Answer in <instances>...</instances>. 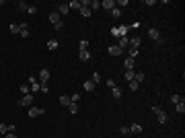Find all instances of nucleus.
I'll list each match as a JSON object with an SVG mask.
<instances>
[{
    "mask_svg": "<svg viewBox=\"0 0 185 138\" xmlns=\"http://www.w3.org/2000/svg\"><path fill=\"white\" fill-rule=\"evenodd\" d=\"M43 115V107H31L29 109V118H39Z\"/></svg>",
    "mask_w": 185,
    "mask_h": 138,
    "instance_id": "f257e3e1",
    "label": "nucleus"
},
{
    "mask_svg": "<svg viewBox=\"0 0 185 138\" xmlns=\"http://www.w3.org/2000/svg\"><path fill=\"white\" fill-rule=\"evenodd\" d=\"M101 8H105V10L111 12V10L115 8V2H113V0H103V2H101Z\"/></svg>",
    "mask_w": 185,
    "mask_h": 138,
    "instance_id": "f03ea898",
    "label": "nucleus"
},
{
    "mask_svg": "<svg viewBox=\"0 0 185 138\" xmlns=\"http://www.w3.org/2000/svg\"><path fill=\"white\" fill-rule=\"evenodd\" d=\"M148 37H150V39H154V41H163V39H160V31H158V29H150V31H148Z\"/></svg>",
    "mask_w": 185,
    "mask_h": 138,
    "instance_id": "7ed1b4c3",
    "label": "nucleus"
},
{
    "mask_svg": "<svg viewBox=\"0 0 185 138\" xmlns=\"http://www.w3.org/2000/svg\"><path fill=\"white\" fill-rule=\"evenodd\" d=\"M19 105H33V95H23V99L19 101Z\"/></svg>",
    "mask_w": 185,
    "mask_h": 138,
    "instance_id": "20e7f679",
    "label": "nucleus"
},
{
    "mask_svg": "<svg viewBox=\"0 0 185 138\" xmlns=\"http://www.w3.org/2000/svg\"><path fill=\"white\" fill-rule=\"evenodd\" d=\"M156 122H158V124H165V122H169V115H167V113L160 109V111L156 113Z\"/></svg>",
    "mask_w": 185,
    "mask_h": 138,
    "instance_id": "39448f33",
    "label": "nucleus"
},
{
    "mask_svg": "<svg viewBox=\"0 0 185 138\" xmlns=\"http://www.w3.org/2000/svg\"><path fill=\"white\" fill-rule=\"evenodd\" d=\"M109 54H111V56H121L124 49H121L119 46H109Z\"/></svg>",
    "mask_w": 185,
    "mask_h": 138,
    "instance_id": "423d86ee",
    "label": "nucleus"
},
{
    "mask_svg": "<svg viewBox=\"0 0 185 138\" xmlns=\"http://www.w3.org/2000/svg\"><path fill=\"white\" fill-rule=\"evenodd\" d=\"M43 81H49V70H47V68H41V70H39V83H43Z\"/></svg>",
    "mask_w": 185,
    "mask_h": 138,
    "instance_id": "0eeeda50",
    "label": "nucleus"
},
{
    "mask_svg": "<svg viewBox=\"0 0 185 138\" xmlns=\"http://www.w3.org/2000/svg\"><path fill=\"white\" fill-rule=\"evenodd\" d=\"M56 12H58V15H68V12H70V8H68V4H58Z\"/></svg>",
    "mask_w": 185,
    "mask_h": 138,
    "instance_id": "6e6552de",
    "label": "nucleus"
},
{
    "mask_svg": "<svg viewBox=\"0 0 185 138\" xmlns=\"http://www.w3.org/2000/svg\"><path fill=\"white\" fill-rule=\"evenodd\" d=\"M117 46L121 47V49H128V47H130V37H128V35H126V37H121Z\"/></svg>",
    "mask_w": 185,
    "mask_h": 138,
    "instance_id": "1a4fd4ad",
    "label": "nucleus"
},
{
    "mask_svg": "<svg viewBox=\"0 0 185 138\" xmlns=\"http://www.w3.org/2000/svg\"><path fill=\"white\" fill-rule=\"evenodd\" d=\"M80 15H82L85 19H89V17H91V15H92V10H91V8H89V6H80Z\"/></svg>",
    "mask_w": 185,
    "mask_h": 138,
    "instance_id": "9d476101",
    "label": "nucleus"
},
{
    "mask_svg": "<svg viewBox=\"0 0 185 138\" xmlns=\"http://www.w3.org/2000/svg\"><path fill=\"white\" fill-rule=\"evenodd\" d=\"M140 44H142V37H132V39H130V47H136V49H138Z\"/></svg>",
    "mask_w": 185,
    "mask_h": 138,
    "instance_id": "9b49d317",
    "label": "nucleus"
},
{
    "mask_svg": "<svg viewBox=\"0 0 185 138\" xmlns=\"http://www.w3.org/2000/svg\"><path fill=\"white\" fill-rule=\"evenodd\" d=\"M130 134H142V126H140V124H132Z\"/></svg>",
    "mask_w": 185,
    "mask_h": 138,
    "instance_id": "f8f14e48",
    "label": "nucleus"
},
{
    "mask_svg": "<svg viewBox=\"0 0 185 138\" xmlns=\"http://www.w3.org/2000/svg\"><path fill=\"white\" fill-rule=\"evenodd\" d=\"M82 87H85V91H95V87H97V85H95V83H92V81H85V85H82Z\"/></svg>",
    "mask_w": 185,
    "mask_h": 138,
    "instance_id": "ddd939ff",
    "label": "nucleus"
},
{
    "mask_svg": "<svg viewBox=\"0 0 185 138\" xmlns=\"http://www.w3.org/2000/svg\"><path fill=\"white\" fill-rule=\"evenodd\" d=\"M49 21H51L53 25H58V23H60V15H58L56 10H53V12H49Z\"/></svg>",
    "mask_w": 185,
    "mask_h": 138,
    "instance_id": "4468645a",
    "label": "nucleus"
},
{
    "mask_svg": "<svg viewBox=\"0 0 185 138\" xmlns=\"http://www.w3.org/2000/svg\"><path fill=\"white\" fill-rule=\"evenodd\" d=\"M124 66H126V70H134V60L132 58H126L124 60Z\"/></svg>",
    "mask_w": 185,
    "mask_h": 138,
    "instance_id": "2eb2a0df",
    "label": "nucleus"
},
{
    "mask_svg": "<svg viewBox=\"0 0 185 138\" xmlns=\"http://www.w3.org/2000/svg\"><path fill=\"white\" fill-rule=\"evenodd\" d=\"M70 103H72V101H70V97H68V95H62V97H60V105H64V107H68Z\"/></svg>",
    "mask_w": 185,
    "mask_h": 138,
    "instance_id": "dca6fc26",
    "label": "nucleus"
},
{
    "mask_svg": "<svg viewBox=\"0 0 185 138\" xmlns=\"http://www.w3.org/2000/svg\"><path fill=\"white\" fill-rule=\"evenodd\" d=\"M39 91H41V93H49V81L39 83Z\"/></svg>",
    "mask_w": 185,
    "mask_h": 138,
    "instance_id": "f3484780",
    "label": "nucleus"
},
{
    "mask_svg": "<svg viewBox=\"0 0 185 138\" xmlns=\"http://www.w3.org/2000/svg\"><path fill=\"white\" fill-rule=\"evenodd\" d=\"M19 91L23 93V95H31V87H29V83H27V85H21Z\"/></svg>",
    "mask_w": 185,
    "mask_h": 138,
    "instance_id": "a211bd4d",
    "label": "nucleus"
},
{
    "mask_svg": "<svg viewBox=\"0 0 185 138\" xmlns=\"http://www.w3.org/2000/svg\"><path fill=\"white\" fill-rule=\"evenodd\" d=\"M111 95H113V97H115V99H121V89H119V87H117V85H115V87H113V89H111Z\"/></svg>",
    "mask_w": 185,
    "mask_h": 138,
    "instance_id": "6ab92c4d",
    "label": "nucleus"
},
{
    "mask_svg": "<svg viewBox=\"0 0 185 138\" xmlns=\"http://www.w3.org/2000/svg\"><path fill=\"white\" fill-rule=\"evenodd\" d=\"M144 78H146V74H144V72H134V81H136L138 85L144 81Z\"/></svg>",
    "mask_w": 185,
    "mask_h": 138,
    "instance_id": "aec40b11",
    "label": "nucleus"
},
{
    "mask_svg": "<svg viewBox=\"0 0 185 138\" xmlns=\"http://www.w3.org/2000/svg\"><path fill=\"white\" fill-rule=\"evenodd\" d=\"M68 8H70V10H72V8H74V10H80V0H72V2L68 4Z\"/></svg>",
    "mask_w": 185,
    "mask_h": 138,
    "instance_id": "412c9836",
    "label": "nucleus"
},
{
    "mask_svg": "<svg viewBox=\"0 0 185 138\" xmlns=\"http://www.w3.org/2000/svg\"><path fill=\"white\" fill-rule=\"evenodd\" d=\"M80 60H82V62L91 60V52H89V49H82V52H80Z\"/></svg>",
    "mask_w": 185,
    "mask_h": 138,
    "instance_id": "4be33fe9",
    "label": "nucleus"
},
{
    "mask_svg": "<svg viewBox=\"0 0 185 138\" xmlns=\"http://www.w3.org/2000/svg\"><path fill=\"white\" fill-rule=\"evenodd\" d=\"M89 8H91V10H99V8H101V2H99V0H91Z\"/></svg>",
    "mask_w": 185,
    "mask_h": 138,
    "instance_id": "5701e85b",
    "label": "nucleus"
},
{
    "mask_svg": "<svg viewBox=\"0 0 185 138\" xmlns=\"http://www.w3.org/2000/svg\"><path fill=\"white\" fill-rule=\"evenodd\" d=\"M177 111H179L181 115H183V113H185V101H183V97H181V101L177 103Z\"/></svg>",
    "mask_w": 185,
    "mask_h": 138,
    "instance_id": "b1692460",
    "label": "nucleus"
},
{
    "mask_svg": "<svg viewBox=\"0 0 185 138\" xmlns=\"http://www.w3.org/2000/svg\"><path fill=\"white\" fill-rule=\"evenodd\" d=\"M10 33H14V35L21 33V25H19V23H12V25H10Z\"/></svg>",
    "mask_w": 185,
    "mask_h": 138,
    "instance_id": "393cba45",
    "label": "nucleus"
},
{
    "mask_svg": "<svg viewBox=\"0 0 185 138\" xmlns=\"http://www.w3.org/2000/svg\"><path fill=\"white\" fill-rule=\"evenodd\" d=\"M58 46H60L58 39H49V41H47V47H49V49H58Z\"/></svg>",
    "mask_w": 185,
    "mask_h": 138,
    "instance_id": "a878e982",
    "label": "nucleus"
},
{
    "mask_svg": "<svg viewBox=\"0 0 185 138\" xmlns=\"http://www.w3.org/2000/svg\"><path fill=\"white\" fill-rule=\"evenodd\" d=\"M111 17H113V19H119V17H121V8H113V10H111Z\"/></svg>",
    "mask_w": 185,
    "mask_h": 138,
    "instance_id": "bb28decb",
    "label": "nucleus"
},
{
    "mask_svg": "<svg viewBox=\"0 0 185 138\" xmlns=\"http://www.w3.org/2000/svg\"><path fill=\"white\" fill-rule=\"evenodd\" d=\"M124 76H126V81H128V83H130V81H134V70H126V74H124Z\"/></svg>",
    "mask_w": 185,
    "mask_h": 138,
    "instance_id": "cd10ccee",
    "label": "nucleus"
},
{
    "mask_svg": "<svg viewBox=\"0 0 185 138\" xmlns=\"http://www.w3.org/2000/svg\"><path fill=\"white\" fill-rule=\"evenodd\" d=\"M78 47H80V52H82V49H89V41H87V39H80Z\"/></svg>",
    "mask_w": 185,
    "mask_h": 138,
    "instance_id": "c85d7f7f",
    "label": "nucleus"
},
{
    "mask_svg": "<svg viewBox=\"0 0 185 138\" xmlns=\"http://www.w3.org/2000/svg\"><path fill=\"white\" fill-rule=\"evenodd\" d=\"M17 8H19V10H27L29 4H27V2H17Z\"/></svg>",
    "mask_w": 185,
    "mask_h": 138,
    "instance_id": "c756f323",
    "label": "nucleus"
},
{
    "mask_svg": "<svg viewBox=\"0 0 185 138\" xmlns=\"http://www.w3.org/2000/svg\"><path fill=\"white\" fill-rule=\"evenodd\" d=\"M128 52H130V58H132V60L138 56V49H136V47H128Z\"/></svg>",
    "mask_w": 185,
    "mask_h": 138,
    "instance_id": "7c9ffc66",
    "label": "nucleus"
},
{
    "mask_svg": "<svg viewBox=\"0 0 185 138\" xmlns=\"http://www.w3.org/2000/svg\"><path fill=\"white\" fill-rule=\"evenodd\" d=\"M68 109H70V113H76V111H78V103H70Z\"/></svg>",
    "mask_w": 185,
    "mask_h": 138,
    "instance_id": "2f4dec72",
    "label": "nucleus"
},
{
    "mask_svg": "<svg viewBox=\"0 0 185 138\" xmlns=\"http://www.w3.org/2000/svg\"><path fill=\"white\" fill-rule=\"evenodd\" d=\"M92 83H95V85H99V81H101V74H99V72H92V78H91Z\"/></svg>",
    "mask_w": 185,
    "mask_h": 138,
    "instance_id": "473e14b6",
    "label": "nucleus"
},
{
    "mask_svg": "<svg viewBox=\"0 0 185 138\" xmlns=\"http://www.w3.org/2000/svg\"><path fill=\"white\" fill-rule=\"evenodd\" d=\"M70 101H72V103H78V101H80V95H78V93L70 95Z\"/></svg>",
    "mask_w": 185,
    "mask_h": 138,
    "instance_id": "72a5a7b5",
    "label": "nucleus"
},
{
    "mask_svg": "<svg viewBox=\"0 0 185 138\" xmlns=\"http://www.w3.org/2000/svg\"><path fill=\"white\" fill-rule=\"evenodd\" d=\"M8 132V124H2L0 122V134H6Z\"/></svg>",
    "mask_w": 185,
    "mask_h": 138,
    "instance_id": "f704fd0d",
    "label": "nucleus"
},
{
    "mask_svg": "<svg viewBox=\"0 0 185 138\" xmlns=\"http://www.w3.org/2000/svg\"><path fill=\"white\" fill-rule=\"evenodd\" d=\"M130 89H132V91H138V89H140V85L136 83V81H130Z\"/></svg>",
    "mask_w": 185,
    "mask_h": 138,
    "instance_id": "c9c22d12",
    "label": "nucleus"
},
{
    "mask_svg": "<svg viewBox=\"0 0 185 138\" xmlns=\"http://www.w3.org/2000/svg\"><path fill=\"white\" fill-rule=\"evenodd\" d=\"M171 101H173V103H175V105H177V103H179V101H181V97H179V95H171Z\"/></svg>",
    "mask_w": 185,
    "mask_h": 138,
    "instance_id": "e433bc0d",
    "label": "nucleus"
},
{
    "mask_svg": "<svg viewBox=\"0 0 185 138\" xmlns=\"http://www.w3.org/2000/svg\"><path fill=\"white\" fill-rule=\"evenodd\" d=\"M117 6H128V0H119V2H115V8Z\"/></svg>",
    "mask_w": 185,
    "mask_h": 138,
    "instance_id": "4c0bfd02",
    "label": "nucleus"
},
{
    "mask_svg": "<svg viewBox=\"0 0 185 138\" xmlns=\"http://www.w3.org/2000/svg\"><path fill=\"white\" fill-rule=\"evenodd\" d=\"M27 12H29V15H35V12H37V6H29Z\"/></svg>",
    "mask_w": 185,
    "mask_h": 138,
    "instance_id": "58836bf2",
    "label": "nucleus"
},
{
    "mask_svg": "<svg viewBox=\"0 0 185 138\" xmlns=\"http://www.w3.org/2000/svg\"><path fill=\"white\" fill-rule=\"evenodd\" d=\"M119 132H121V134H130V128H128V126H121Z\"/></svg>",
    "mask_w": 185,
    "mask_h": 138,
    "instance_id": "ea45409f",
    "label": "nucleus"
},
{
    "mask_svg": "<svg viewBox=\"0 0 185 138\" xmlns=\"http://www.w3.org/2000/svg\"><path fill=\"white\" fill-rule=\"evenodd\" d=\"M53 27H56V31H62V29H64V23L60 21V23H58V25H53Z\"/></svg>",
    "mask_w": 185,
    "mask_h": 138,
    "instance_id": "a19ab883",
    "label": "nucleus"
},
{
    "mask_svg": "<svg viewBox=\"0 0 185 138\" xmlns=\"http://www.w3.org/2000/svg\"><path fill=\"white\" fill-rule=\"evenodd\" d=\"M107 87H109V89H113V87H115V81H113V78H109V81H107Z\"/></svg>",
    "mask_w": 185,
    "mask_h": 138,
    "instance_id": "79ce46f5",
    "label": "nucleus"
},
{
    "mask_svg": "<svg viewBox=\"0 0 185 138\" xmlns=\"http://www.w3.org/2000/svg\"><path fill=\"white\" fill-rule=\"evenodd\" d=\"M4 138H17V136H14V132H6V134H4Z\"/></svg>",
    "mask_w": 185,
    "mask_h": 138,
    "instance_id": "37998d69",
    "label": "nucleus"
},
{
    "mask_svg": "<svg viewBox=\"0 0 185 138\" xmlns=\"http://www.w3.org/2000/svg\"><path fill=\"white\" fill-rule=\"evenodd\" d=\"M0 6H2V0H0Z\"/></svg>",
    "mask_w": 185,
    "mask_h": 138,
    "instance_id": "c03bdc74",
    "label": "nucleus"
}]
</instances>
